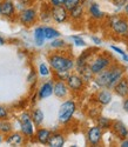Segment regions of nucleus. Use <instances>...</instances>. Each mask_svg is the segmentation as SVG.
I'll return each instance as SVG.
<instances>
[{
	"label": "nucleus",
	"instance_id": "nucleus-1",
	"mask_svg": "<svg viewBox=\"0 0 128 147\" xmlns=\"http://www.w3.org/2000/svg\"><path fill=\"white\" fill-rule=\"evenodd\" d=\"M48 64L53 71H72L75 67V60L71 52L58 50L49 53L47 57Z\"/></svg>",
	"mask_w": 128,
	"mask_h": 147
},
{
	"label": "nucleus",
	"instance_id": "nucleus-2",
	"mask_svg": "<svg viewBox=\"0 0 128 147\" xmlns=\"http://www.w3.org/2000/svg\"><path fill=\"white\" fill-rule=\"evenodd\" d=\"M113 63H114V59L109 53H106V52L99 53V52H96L93 55V58L91 59V61L88 63V67L92 71L93 74L95 76V74H98V73L102 72L104 69L108 68Z\"/></svg>",
	"mask_w": 128,
	"mask_h": 147
},
{
	"label": "nucleus",
	"instance_id": "nucleus-3",
	"mask_svg": "<svg viewBox=\"0 0 128 147\" xmlns=\"http://www.w3.org/2000/svg\"><path fill=\"white\" fill-rule=\"evenodd\" d=\"M108 26L119 38H128V18L125 16H110L107 18Z\"/></svg>",
	"mask_w": 128,
	"mask_h": 147
},
{
	"label": "nucleus",
	"instance_id": "nucleus-4",
	"mask_svg": "<svg viewBox=\"0 0 128 147\" xmlns=\"http://www.w3.org/2000/svg\"><path fill=\"white\" fill-rule=\"evenodd\" d=\"M17 19L22 26L31 27L39 20V12L34 6L25 7L17 14Z\"/></svg>",
	"mask_w": 128,
	"mask_h": 147
},
{
	"label": "nucleus",
	"instance_id": "nucleus-5",
	"mask_svg": "<svg viewBox=\"0 0 128 147\" xmlns=\"http://www.w3.org/2000/svg\"><path fill=\"white\" fill-rule=\"evenodd\" d=\"M106 72H107V86H106V88L112 90L114 87V85L117 84L123 76H126V67L122 66L121 64L114 61L108 68H106Z\"/></svg>",
	"mask_w": 128,
	"mask_h": 147
},
{
	"label": "nucleus",
	"instance_id": "nucleus-6",
	"mask_svg": "<svg viewBox=\"0 0 128 147\" xmlns=\"http://www.w3.org/2000/svg\"><path fill=\"white\" fill-rule=\"evenodd\" d=\"M76 112V102L72 99L65 100L59 108V112H58V120L60 124L62 125H66L73 119L74 113Z\"/></svg>",
	"mask_w": 128,
	"mask_h": 147
},
{
	"label": "nucleus",
	"instance_id": "nucleus-7",
	"mask_svg": "<svg viewBox=\"0 0 128 147\" xmlns=\"http://www.w3.org/2000/svg\"><path fill=\"white\" fill-rule=\"evenodd\" d=\"M19 122H20V132L26 139H31L34 137L35 133V125L31 119V113L30 112H22L19 117Z\"/></svg>",
	"mask_w": 128,
	"mask_h": 147
},
{
	"label": "nucleus",
	"instance_id": "nucleus-8",
	"mask_svg": "<svg viewBox=\"0 0 128 147\" xmlns=\"http://www.w3.org/2000/svg\"><path fill=\"white\" fill-rule=\"evenodd\" d=\"M102 138H104V129H101L98 125L91 126L86 132V141L89 146L102 145Z\"/></svg>",
	"mask_w": 128,
	"mask_h": 147
},
{
	"label": "nucleus",
	"instance_id": "nucleus-9",
	"mask_svg": "<svg viewBox=\"0 0 128 147\" xmlns=\"http://www.w3.org/2000/svg\"><path fill=\"white\" fill-rule=\"evenodd\" d=\"M66 84L69 88V92L72 93H81L86 86L85 80L78 73H71L69 77L66 80Z\"/></svg>",
	"mask_w": 128,
	"mask_h": 147
},
{
	"label": "nucleus",
	"instance_id": "nucleus-10",
	"mask_svg": "<svg viewBox=\"0 0 128 147\" xmlns=\"http://www.w3.org/2000/svg\"><path fill=\"white\" fill-rule=\"evenodd\" d=\"M0 17L8 20L17 18V7L13 0H0Z\"/></svg>",
	"mask_w": 128,
	"mask_h": 147
},
{
	"label": "nucleus",
	"instance_id": "nucleus-11",
	"mask_svg": "<svg viewBox=\"0 0 128 147\" xmlns=\"http://www.w3.org/2000/svg\"><path fill=\"white\" fill-rule=\"evenodd\" d=\"M95 53H96V50H94V48H87L86 51H84L78 57V59L75 60V67H76V69L80 71L81 68L86 67Z\"/></svg>",
	"mask_w": 128,
	"mask_h": 147
},
{
	"label": "nucleus",
	"instance_id": "nucleus-12",
	"mask_svg": "<svg viewBox=\"0 0 128 147\" xmlns=\"http://www.w3.org/2000/svg\"><path fill=\"white\" fill-rule=\"evenodd\" d=\"M113 99V92L107 88H101L94 95V101L100 106H107L112 102Z\"/></svg>",
	"mask_w": 128,
	"mask_h": 147
},
{
	"label": "nucleus",
	"instance_id": "nucleus-13",
	"mask_svg": "<svg viewBox=\"0 0 128 147\" xmlns=\"http://www.w3.org/2000/svg\"><path fill=\"white\" fill-rule=\"evenodd\" d=\"M53 94L58 99H66L69 94V88L66 81L63 80H54L53 81Z\"/></svg>",
	"mask_w": 128,
	"mask_h": 147
},
{
	"label": "nucleus",
	"instance_id": "nucleus-14",
	"mask_svg": "<svg viewBox=\"0 0 128 147\" xmlns=\"http://www.w3.org/2000/svg\"><path fill=\"white\" fill-rule=\"evenodd\" d=\"M52 19L57 24H65L69 20L68 17V11L63 6L52 7Z\"/></svg>",
	"mask_w": 128,
	"mask_h": 147
},
{
	"label": "nucleus",
	"instance_id": "nucleus-15",
	"mask_svg": "<svg viewBox=\"0 0 128 147\" xmlns=\"http://www.w3.org/2000/svg\"><path fill=\"white\" fill-rule=\"evenodd\" d=\"M113 93L117 94L120 98H125L128 95V77L123 76L117 84L114 85V87L112 88Z\"/></svg>",
	"mask_w": 128,
	"mask_h": 147
},
{
	"label": "nucleus",
	"instance_id": "nucleus-16",
	"mask_svg": "<svg viewBox=\"0 0 128 147\" xmlns=\"http://www.w3.org/2000/svg\"><path fill=\"white\" fill-rule=\"evenodd\" d=\"M110 129L113 131V133H114L120 140L128 137V127L123 124L122 121H120V120H114V121H112Z\"/></svg>",
	"mask_w": 128,
	"mask_h": 147
},
{
	"label": "nucleus",
	"instance_id": "nucleus-17",
	"mask_svg": "<svg viewBox=\"0 0 128 147\" xmlns=\"http://www.w3.org/2000/svg\"><path fill=\"white\" fill-rule=\"evenodd\" d=\"M87 13H88V16L91 17L93 20H96V21H100V20L106 18L105 12H102L100 6H99V4L94 3V1H92L91 4L87 6Z\"/></svg>",
	"mask_w": 128,
	"mask_h": 147
},
{
	"label": "nucleus",
	"instance_id": "nucleus-18",
	"mask_svg": "<svg viewBox=\"0 0 128 147\" xmlns=\"http://www.w3.org/2000/svg\"><path fill=\"white\" fill-rule=\"evenodd\" d=\"M25 138L22 136L21 132H13L12 131L11 133H8L7 136H5V139L4 141L7 144V145H11V146H21L25 144Z\"/></svg>",
	"mask_w": 128,
	"mask_h": 147
},
{
	"label": "nucleus",
	"instance_id": "nucleus-19",
	"mask_svg": "<svg viewBox=\"0 0 128 147\" xmlns=\"http://www.w3.org/2000/svg\"><path fill=\"white\" fill-rule=\"evenodd\" d=\"M52 94H53V80L45 81L36 92V96L39 100L47 99V98H49Z\"/></svg>",
	"mask_w": 128,
	"mask_h": 147
},
{
	"label": "nucleus",
	"instance_id": "nucleus-20",
	"mask_svg": "<svg viewBox=\"0 0 128 147\" xmlns=\"http://www.w3.org/2000/svg\"><path fill=\"white\" fill-rule=\"evenodd\" d=\"M85 16H86V7L82 6L81 4L74 8H72L71 11H68L69 20L74 21V22H80L85 18Z\"/></svg>",
	"mask_w": 128,
	"mask_h": 147
},
{
	"label": "nucleus",
	"instance_id": "nucleus-21",
	"mask_svg": "<svg viewBox=\"0 0 128 147\" xmlns=\"http://www.w3.org/2000/svg\"><path fill=\"white\" fill-rule=\"evenodd\" d=\"M65 144H66L65 134L61 133V132H54V133L51 134L47 146H49V147H62Z\"/></svg>",
	"mask_w": 128,
	"mask_h": 147
},
{
	"label": "nucleus",
	"instance_id": "nucleus-22",
	"mask_svg": "<svg viewBox=\"0 0 128 147\" xmlns=\"http://www.w3.org/2000/svg\"><path fill=\"white\" fill-rule=\"evenodd\" d=\"M51 134H52V131H49L48 128H44V127L39 126V128H38L35 131V133H34L35 141L41 144V145H47Z\"/></svg>",
	"mask_w": 128,
	"mask_h": 147
},
{
	"label": "nucleus",
	"instance_id": "nucleus-23",
	"mask_svg": "<svg viewBox=\"0 0 128 147\" xmlns=\"http://www.w3.org/2000/svg\"><path fill=\"white\" fill-rule=\"evenodd\" d=\"M39 19L42 22H48L49 20H52V7L49 6L48 3H44L41 5L40 12H39Z\"/></svg>",
	"mask_w": 128,
	"mask_h": 147
},
{
	"label": "nucleus",
	"instance_id": "nucleus-24",
	"mask_svg": "<svg viewBox=\"0 0 128 147\" xmlns=\"http://www.w3.org/2000/svg\"><path fill=\"white\" fill-rule=\"evenodd\" d=\"M44 118H45V114L42 112V109L40 108H34L33 111L31 112V119L33 121V124L36 126V127H39L42 125V122H44Z\"/></svg>",
	"mask_w": 128,
	"mask_h": 147
},
{
	"label": "nucleus",
	"instance_id": "nucleus-25",
	"mask_svg": "<svg viewBox=\"0 0 128 147\" xmlns=\"http://www.w3.org/2000/svg\"><path fill=\"white\" fill-rule=\"evenodd\" d=\"M45 32H44V26H38L34 30V41L36 46H44L45 44Z\"/></svg>",
	"mask_w": 128,
	"mask_h": 147
},
{
	"label": "nucleus",
	"instance_id": "nucleus-26",
	"mask_svg": "<svg viewBox=\"0 0 128 147\" xmlns=\"http://www.w3.org/2000/svg\"><path fill=\"white\" fill-rule=\"evenodd\" d=\"M44 32H45L46 40H53V39L60 38V35H61V33L57 28L51 27V26H44Z\"/></svg>",
	"mask_w": 128,
	"mask_h": 147
},
{
	"label": "nucleus",
	"instance_id": "nucleus-27",
	"mask_svg": "<svg viewBox=\"0 0 128 147\" xmlns=\"http://www.w3.org/2000/svg\"><path fill=\"white\" fill-rule=\"evenodd\" d=\"M13 131V125L8 119H1L0 120V134L3 136H7L8 133Z\"/></svg>",
	"mask_w": 128,
	"mask_h": 147
},
{
	"label": "nucleus",
	"instance_id": "nucleus-28",
	"mask_svg": "<svg viewBox=\"0 0 128 147\" xmlns=\"http://www.w3.org/2000/svg\"><path fill=\"white\" fill-rule=\"evenodd\" d=\"M112 121L109 118H106V117H98L96 118V125L101 128V129H110V126H112Z\"/></svg>",
	"mask_w": 128,
	"mask_h": 147
},
{
	"label": "nucleus",
	"instance_id": "nucleus-29",
	"mask_svg": "<svg viewBox=\"0 0 128 147\" xmlns=\"http://www.w3.org/2000/svg\"><path fill=\"white\" fill-rule=\"evenodd\" d=\"M51 48H53V50L58 51V50H65L67 47V44L65 40H62L60 38H57V39H53L52 42H51Z\"/></svg>",
	"mask_w": 128,
	"mask_h": 147
},
{
	"label": "nucleus",
	"instance_id": "nucleus-30",
	"mask_svg": "<svg viewBox=\"0 0 128 147\" xmlns=\"http://www.w3.org/2000/svg\"><path fill=\"white\" fill-rule=\"evenodd\" d=\"M54 80H63L66 81L71 74V71H53Z\"/></svg>",
	"mask_w": 128,
	"mask_h": 147
},
{
	"label": "nucleus",
	"instance_id": "nucleus-31",
	"mask_svg": "<svg viewBox=\"0 0 128 147\" xmlns=\"http://www.w3.org/2000/svg\"><path fill=\"white\" fill-rule=\"evenodd\" d=\"M78 5H80V0H65L63 7H65L67 11H71L72 8L76 7Z\"/></svg>",
	"mask_w": 128,
	"mask_h": 147
},
{
	"label": "nucleus",
	"instance_id": "nucleus-32",
	"mask_svg": "<svg viewBox=\"0 0 128 147\" xmlns=\"http://www.w3.org/2000/svg\"><path fill=\"white\" fill-rule=\"evenodd\" d=\"M39 74L41 77H47L51 74V69L46 64H40L39 65Z\"/></svg>",
	"mask_w": 128,
	"mask_h": 147
},
{
	"label": "nucleus",
	"instance_id": "nucleus-33",
	"mask_svg": "<svg viewBox=\"0 0 128 147\" xmlns=\"http://www.w3.org/2000/svg\"><path fill=\"white\" fill-rule=\"evenodd\" d=\"M72 39L74 40L75 46H79V47H85V46H86V41H85L82 38H80L79 35H73Z\"/></svg>",
	"mask_w": 128,
	"mask_h": 147
},
{
	"label": "nucleus",
	"instance_id": "nucleus-34",
	"mask_svg": "<svg viewBox=\"0 0 128 147\" xmlns=\"http://www.w3.org/2000/svg\"><path fill=\"white\" fill-rule=\"evenodd\" d=\"M47 3L49 4L51 7H58V6H63L65 0H47Z\"/></svg>",
	"mask_w": 128,
	"mask_h": 147
},
{
	"label": "nucleus",
	"instance_id": "nucleus-35",
	"mask_svg": "<svg viewBox=\"0 0 128 147\" xmlns=\"http://www.w3.org/2000/svg\"><path fill=\"white\" fill-rule=\"evenodd\" d=\"M109 1H110L115 7H118V8H122V7L127 4L128 0H109Z\"/></svg>",
	"mask_w": 128,
	"mask_h": 147
},
{
	"label": "nucleus",
	"instance_id": "nucleus-36",
	"mask_svg": "<svg viewBox=\"0 0 128 147\" xmlns=\"http://www.w3.org/2000/svg\"><path fill=\"white\" fill-rule=\"evenodd\" d=\"M7 118H8V111H7V108L0 106V120H1V119H7Z\"/></svg>",
	"mask_w": 128,
	"mask_h": 147
},
{
	"label": "nucleus",
	"instance_id": "nucleus-37",
	"mask_svg": "<svg viewBox=\"0 0 128 147\" xmlns=\"http://www.w3.org/2000/svg\"><path fill=\"white\" fill-rule=\"evenodd\" d=\"M110 48H112V50L114 51V52H117V53H119L121 57H123L125 54H126V52L123 51V50H121V48L120 47H118V46H114V45H112L110 46Z\"/></svg>",
	"mask_w": 128,
	"mask_h": 147
},
{
	"label": "nucleus",
	"instance_id": "nucleus-38",
	"mask_svg": "<svg viewBox=\"0 0 128 147\" xmlns=\"http://www.w3.org/2000/svg\"><path fill=\"white\" fill-rule=\"evenodd\" d=\"M18 3L20 5H22L24 8L25 7H28V6H32V0H18Z\"/></svg>",
	"mask_w": 128,
	"mask_h": 147
},
{
	"label": "nucleus",
	"instance_id": "nucleus-39",
	"mask_svg": "<svg viewBox=\"0 0 128 147\" xmlns=\"http://www.w3.org/2000/svg\"><path fill=\"white\" fill-rule=\"evenodd\" d=\"M122 108L126 113H128V95L123 98V101H122Z\"/></svg>",
	"mask_w": 128,
	"mask_h": 147
},
{
	"label": "nucleus",
	"instance_id": "nucleus-40",
	"mask_svg": "<svg viewBox=\"0 0 128 147\" xmlns=\"http://www.w3.org/2000/svg\"><path fill=\"white\" fill-rule=\"evenodd\" d=\"M120 146L121 147H128V137L120 140Z\"/></svg>",
	"mask_w": 128,
	"mask_h": 147
},
{
	"label": "nucleus",
	"instance_id": "nucleus-41",
	"mask_svg": "<svg viewBox=\"0 0 128 147\" xmlns=\"http://www.w3.org/2000/svg\"><path fill=\"white\" fill-rule=\"evenodd\" d=\"M122 8H123V16H125L126 18H128V1H127V4H126Z\"/></svg>",
	"mask_w": 128,
	"mask_h": 147
},
{
	"label": "nucleus",
	"instance_id": "nucleus-42",
	"mask_svg": "<svg viewBox=\"0 0 128 147\" xmlns=\"http://www.w3.org/2000/svg\"><path fill=\"white\" fill-rule=\"evenodd\" d=\"M92 40H93L96 45H100V44H101V39H99L98 36H92Z\"/></svg>",
	"mask_w": 128,
	"mask_h": 147
},
{
	"label": "nucleus",
	"instance_id": "nucleus-43",
	"mask_svg": "<svg viewBox=\"0 0 128 147\" xmlns=\"http://www.w3.org/2000/svg\"><path fill=\"white\" fill-rule=\"evenodd\" d=\"M5 39L4 38H1V36H0V46H3V45H5Z\"/></svg>",
	"mask_w": 128,
	"mask_h": 147
},
{
	"label": "nucleus",
	"instance_id": "nucleus-44",
	"mask_svg": "<svg viewBox=\"0 0 128 147\" xmlns=\"http://www.w3.org/2000/svg\"><path fill=\"white\" fill-rule=\"evenodd\" d=\"M122 59H123V60H125V61H127V63H128V54H127V53H126V54H125V55H123V57H122Z\"/></svg>",
	"mask_w": 128,
	"mask_h": 147
},
{
	"label": "nucleus",
	"instance_id": "nucleus-45",
	"mask_svg": "<svg viewBox=\"0 0 128 147\" xmlns=\"http://www.w3.org/2000/svg\"><path fill=\"white\" fill-rule=\"evenodd\" d=\"M3 142H4V136L0 134V144H3Z\"/></svg>",
	"mask_w": 128,
	"mask_h": 147
}]
</instances>
